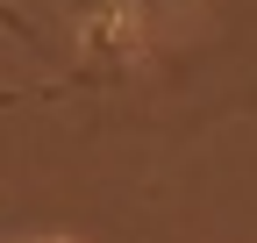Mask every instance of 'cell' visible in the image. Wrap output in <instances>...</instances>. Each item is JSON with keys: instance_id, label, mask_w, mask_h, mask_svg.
<instances>
[{"instance_id": "obj_1", "label": "cell", "mask_w": 257, "mask_h": 243, "mask_svg": "<svg viewBox=\"0 0 257 243\" xmlns=\"http://www.w3.org/2000/svg\"><path fill=\"white\" fill-rule=\"evenodd\" d=\"M186 0H72L86 43H150L157 22H172Z\"/></svg>"}, {"instance_id": "obj_2", "label": "cell", "mask_w": 257, "mask_h": 243, "mask_svg": "<svg viewBox=\"0 0 257 243\" xmlns=\"http://www.w3.org/2000/svg\"><path fill=\"white\" fill-rule=\"evenodd\" d=\"M0 29H15V36H29V22H22V15L8 8V0H0Z\"/></svg>"}]
</instances>
